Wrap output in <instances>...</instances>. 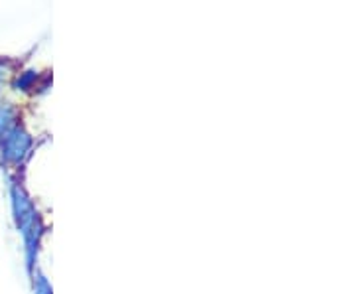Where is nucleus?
Masks as SVG:
<instances>
[{"label":"nucleus","instance_id":"obj_1","mask_svg":"<svg viewBox=\"0 0 355 294\" xmlns=\"http://www.w3.org/2000/svg\"><path fill=\"white\" fill-rule=\"evenodd\" d=\"M10 205H12V216L16 221V227L22 233L24 239V257H26V269L32 275L34 265H36V255H38L40 237H42V219H40L36 207L32 204V200L28 198L24 188L16 182H10Z\"/></svg>","mask_w":355,"mask_h":294},{"label":"nucleus","instance_id":"obj_2","mask_svg":"<svg viewBox=\"0 0 355 294\" xmlns=\"http://www.w3.org/2000/svg\"><path fill=\"white\" fill-rule=\"evenodd\" d=\"M28 139L24 135H20V130L16 128L12 130L8 137H6V142L2 146V158L10 164H20L22 158H24L26 150H28Z\"/></svg>","mask_w":355,"mask_h":294},{"label":"nucleus","instance_id":"obj_3","mask_svg":"<svg viewBox=\"0 0 355 294\" xmlns=\"http://www.w3.org/2000/svg\"><path fill=\"white\" fill-rule=\"evenodd\" d=\"M34 294H53V288H51L50 281L38 273V277H36V282H34Z\"/></svg>","mask_w":355,"mask_h":294}]
</instances>
